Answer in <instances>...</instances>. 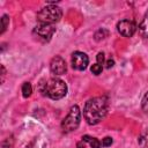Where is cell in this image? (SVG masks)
<instances>
[{
  "label": "cell",
  "mask_w": 148,
  "mask_h": 148,
  "mask_svg": "<svg viewBox=\"0 0 148 148\" xmlns=\"http://www.w3.org/2000/svg\"><path fill=\"white\" fill-rule=\"evenodd\" d=\"M44 95L52 99H60L67 94V86L66 83L57 77H52L44 83V89H43Z\"/></svg>",
  "instance_id": "cell-2"
},
{
  "label": "cell",
  "mask_w": 148,
  "mask_h": 148,
  "mask_svg": "<svg viewBox=\"0 0 148 148\" xmlns=\"http://www.w3.org/2000/svg\"><path fill=\"white\" fill-rule=\"evenodd\" d=\"M82 140L84 142H88L91 148H101V146H102V143L96 138H92V136H89V135H83Z\"/></svg>",
  "instance_id": "cell-9"
},
{
  "label": "cell",
  "mask_w": 148,
  "mask_h": 148,
  "mask_svg": "<svg viewBox=\"0 0 148 148\" xmlns=\"http://www.w3.org/2000/svg\"><path fill=\"white\" fill-rule=\"evenodd\" d=\"M113 64H114V62H113V60H112V59H109V60H108V62H106V67H108V68H110V67H112V66H113Z\"/></svg>",
  "instance_id": "cell-19"
},
{
  "label": "cell",
  "mask_w": 148,
  "mask_h": 148,
  "mask_svg": "<svg viewBox=\"0 0 148 148\" xmlns=\"http://www.w3.org/2000/svg\"><path fill=\"white\" fill-rule=\"evenodd\" d=\"M50 69L54 75H62L66 73L67 66H66L65 60L61 57L56 56L54 58H52V60L50 62Z\"/></svg>",
  "instance_id": "cell-8"
},
{
  "label": "cell",
  "mask_w": 148,
  "mask_h": 148,
  "mask_svg": "<svg viewBox=\"0 0 148 148\" xmlns=\"http://www.w3.org/2000/svg\"><path fill=\"white\" fill-rule=\"evenodd\" d=\"M117 30L124 37H132L136 30V25L132 20H121L117 24Z\"/></svg>",
  "instance_id": "cell-6"
},
{
  "label": "cell",
  "mask_w": 148,
  "mask_h": 148,
  "mask_svg": "<svg viewBox=\"0 0 148 148\" xmlns=\"http://www.w3.org/2000/svg\"><path fill=\"white\" fill-rule=\"evenodd\" d=\"M140 30H141L142 35L148 38V13L145 15V17H143V20L140 24Z\"/></svg>",
  "instance_id": "cell-11"
},
{
  "label": "cell",
  "mask_w": 148,
  "mask_h": 148,
  "mask_svg": "<svg viewBox=\"0 0 148 148\" xmlns=\"http://www.w3.org/2000/svg\"><path fill=\"white\" fill-rule=\"evenodd\" d=\"M89 64V58L86 53L76 51L72 54V67L76 71H83Z\"/></svg>",
  "instance_id": "cell-5"
},
{
  "label": "cell",
  "mask_w": 148,
  "mask_h": 148,
  "mask_svg": "<svg viewBox=\"0 0 148 148\" xmlns=\"http://www.w3.org/2000/svg\"><path fill=\"white\" fill-rule=\"evenodd\" d=\"M8 24H9V17L7 15H3L1 18V34H3L6 31Z\"/></svg>",
  "instance_id": "cell-13"
},
{
  "label": "cell",
  "mask_w": 148,
  "mask_h": 148,
  "mask_svg": "<svg viewBox=\"0 0 148 148\" xmlns=\"http://www.w3.org/2000/svg\"><path fill=\"white\" fill-rule=\"evenodd\" d=\"M34 32H35L39 38H42V39H44V40H50L51 37L53 36V34L56 32V28H54L53 24H40V23H39V24L35 28Z\"/></svg>",
  "instance_id": "cell-7"
},
{
  "label": "cell",
  "mask_w": 148,
  "mask_h": 148,
  "mask_svg": "<svg viewBox=\"0 0 148 148\" xmlns=\"http://www.w3.org/2000/svg\"><path fill=\"white\" fill-rule=\"evenodd\" d=\"M141 106H142V110H143L146 113H148V92L143 96L142 102H141Z\"/></svg>",
  "instance_id": "cell-16"
},
{
  "label": "cell",
  "mask_w": 148,
  "mask_h": 148,
  "mask_svg": "<svg viewBox=\"0 0 148 148\" xmlns=\"http://www.w3.org/2000/svg\"><path fill=\"white\" fill-rule=\"evenodd\" d=\"M109 109V101L106 97H94L89 99L83 109L84 119L89 125L98 124L108 113Z\"/></svg>",
  "instance_id": "cell-1"
},
{
  "label": "cell",
  "mask_w": 148,
  "mask_h": 148,
  "mask_svg": "<svg viewBox=\"0 0 148 148\" xmlns=\"http://www.w3.org/2000/svg\"><path fill=\"white\" fill-rule=\"evenodd\" d=\"M139 145L141 148H148V128H146L139 138Z\"/></svg>",
  "instance_id": "cell-10"
},
{
  "label": "cell",
  "mask_w": 148,
  "mask_h": 148,
  "mask_svg": "<svg viewBox=\"0 0 148 148\" xmlns=\"http://www.w3.org/2000/svg\"><path fill=\"white\" fill-rule=\"evenodd\" d=\"M102 69H103V67H102V65H99V64H95V65H92L91 68H90L91 73L95 74V75L101 74V73H102Z\"/></svg>",
  "instance_id": "cell-15"
},
{
  "label": "cell",
  "mask_w": 148,
  "mask_h": 148,
  "mask_svg": "<svg viewBox=\"0 0 148 148\" xmlns=\"http://www.w3.org/2000/svg\"><path fill=\"white\" fill-rule=\"evenodd\" d=\"M62 16L61 9L56 5H49L42 8L37 14V20L40 24H53L59 22Z\"/></svg>",
  "instance_id": "cell-3"
},
{
  "label": "cell",
  "mask_w": 148,
  "mask_h": 148,
  "mask_svg": "<svg viewBox=\"0 0 148 148\" xmlns=\"http://www.w3.org/2000/svg\"><path fill=\"white\" fill-rule=\"evenodd\" d=\"M32 92V87L29 82H24L23 86H22V94H23V97H29Z\"/></svg>",
  "instance_id": "cell-12"
},
{
  "label": "cell",
  "mask_w": 148,
  "mask_h": 148,
  "mask_svg": "<svg viewBox=\"0 0 148 148\" xmlns=\"http://www.w3.org/2000/svg\"><path fill=\"white\" fill-rule=\"evenodd\" d=\"M111 143H112V139L109 138V136H106V138H104V139L102 140V146H104V147L111 146Z\"/></svg>",
  "instance_id": "cell-17"
},
{
  "label": "cell",
  "mask_w": 148,
  "mask_h": 148,
  "mask_svg": "<svg viewBox=\"0 0 148 148\" xmlns=\"http://www.w3.org/2000/svg\"><path fill=\"white\" fill-rule=\"evenodd\" d=\"M103 62H104V53L103 52H99L97 54V64L103 65Z\"/></svg>",
  "instance_id": "cell-18"
},
{
  "label": "cell",
  "mask_w": 148,
  "mask_h": 148,
  "mask_svg": "<svg viewBox=\"0 0 148 148\" xmlns=\"http://www.w3.org/2000/svg\"><path fill=\"white\" fill-rule=\"evenodd\" d=\"M106 36H108V31H106L105 29H99V30L95 34V39H96V40H101V39L105 38Z\"/></svg>",
  "instance_id": "cell-14"
},
{
  "label": "cell",
  "mask_w": 148,
  "mask_h": 148,
  "mask_svg": "<svg viewBox=\"0 0 148 148\" xmlns=\"http://www.w3.org/2000/svg\"><path fill=\"white\" fill-rule=\"evenodd\" d=\"M77 148H84V141L83 140L80 143H77Z\"/></svg>",
  "instance_id": "cell-20"
},
{
  "label": "cell",
  "mask_w": 148,
  "mask_h": 148,
  "mask_svg": "<svg viewBox=\"0 0 148 148\" xmlns=\"http://www.w3.org/2000/svg\"><path fill=\"white\" fill-rule=\"evenodd\" d=\"M80 119H81V111H80L79 106L77 105L72 106L69 112L67 113V116L64 118V120L61 123V127H62L64 132L69 133V132L75 131L79 127Z\"/></svg>",
  "instance_id": "cell-4"
}]
</instances>
